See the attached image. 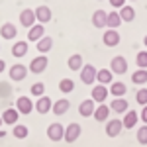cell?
<instances>
[{
    "label": "cell",
    "mask_w": 147,
    "mask_h": 147,
    "mask_svg": "<svg viewBox=\"0 0 147 147\" xmlns=\"http://www.w3.org/2000/svg\"><path fill=\"white\" fill-rule=\"evenodd\" d=\"M143 45L147 47V35H145V37H143Z\"/></svg>",
    "instance_id": "60d3db41"
},
{
    "label": "cell",
    "mask_w": 147,
    "mask_h": 147,
    "mask_svg": "<svg viewBox=\"0 0 147 147\" xmlns=\"http://www.w3.org/2000/svg\"><path fill=\"white\" fill-rule=\"evenodd\" d=\"M4 69H6V63H4V61H2V59H0V73H2V71H4Z\"/></svg>",
    "instance_id": "ab89813d"
},
{
    "label": "cell",
    "mask_w": 147,
    "mask_h": 147,
    "mask_svg": "<svg viewBox=\"0 0 147 147\" xmlns=\"http://www.w3.org/2000/svg\"><path fill=\"white\" fill-rule=\"evenodd\" d=\"M47 137L51 139V141H61V139H65V127L55 122V124H51L47 127Z\"/></svg>",
    "instance_id": "7a4b0ae2"
},
{
    "label": "cell",
    "mask_w": 147,
    "mask_h": 147,
    "mask_svg": "<svg viewBox=\"0 0 147 147\" xmlns=\"http://www.w3.org/2000/svg\"><path fill=\"white\" fill-rule=\"evenodd\" d=\"M102 41L108 47H116L120 43V34H118V30H106L104 35H102Z\"/></svg>",
    "instance_id": "30bf717a"
},
{
    "label": "cell",
    "mask_w": 147,
    "mask_h": 147,
    "mask_svg": "<svg viewBox=\"0 0 147 147\" xmlns=\"http://www.w3.org/2000/svg\"><path fill=\"white\" fill-rule=\"evenodd\" d=\"M96 77H98V69L94 67V65H84L82 71H80V80L84 84H92L96 80Z\"/></svg>",
    "instance_id": "6da1fadb"
},
{
    "label": "cell",
    "mask_w": 147,
    "mask_h": 147,
    "mask_svg": "<svg viewBox=\"0 0 147 147\" xmlns=\"http://www.w3.org/2000/svg\"><path fill=\"white\" fill-rule=\"evenodd\" d=\"M108 116H110V108H108L106 104L96 106V110H94V118H96L98 122H106V120H108Z\"/></svg>",
    "instance_id": "d4e9b609"
},
{
    "label": "cell",
    "mask_w": 147,
    "mask_h": 147,
    "mask_svg": "<svg viewBox=\"0 0 147 147\" xmlns=\"http://www.w3.org/2000/svg\"><path fill=\"white\" fill-rule=\"evenodd\" d=\"M122 122H124V127H125V129L136 127V124H137V112H134V110H127Z\"/></svg>",
    "instance_id": "44dd1931"
},
{
    "label": "cell",
    "mask_w": 147,
    "mask_h": 147,
    "mask_svg": "<svg viewBox=\"0 0 147 147\" xmlns=\"http://www.w3.org/2000/svg\"><path fill=\"white\" fill-rule=\"evenodd\" d=\"M137 143H141V145H147V125H141L139 129H137Z\"/></svg>",
    "instance_id": "d6a6232c"
},
{
    "label": "cell",
    "mask_w": 147,
    "mask_h": 147,
    "mask_svg": "<svg viewBox=\"0 0 147 147\" xmlns=\"http://www.w3.org/2000/svg\"><path fill=\"white\" fill-rule=\"evenodd\" d=\"M120 18H122V22H134V18H136V10L131 8V6H127L125 4L122 12H120Z\"/></svg>",
    "instance_id": "f1b7e54d"
},
{
    "label": "cell",
    "mask_w": 147,
    "mask_h": 147,
    "mask_svg": "<svg viewBox=\"0 0 147 147\" xmlns=\"http://www.w3.org/2000/svg\"><path fill=\"white\" fill-rule=\"evenodd\" d=\"M0 137H4V131H2V129H0Z\"/></svg>",
    "instance_id": "b9f144b4"
},
{
    "label": "cell",
    "mask_w": 147,
    "mask_h": 147,
    "mask_svg": "<svg viewBox=\"0 0 147 147\" xmlns=\"http://www.w3.org/2000/svg\"><path fill=\"white\" fill-rule=\"evenodd\" d=\"M112 8H124L125 6V0H108Z\"/></svg>",
    "instance_id": "74e56055"
},
{
    "label": "cell",
    "mask_w": 147,
    "mask_h": 147,
    "mask_svg": "<svg viewBox=\"0 0 147 147\" xmlns=\"http://www.w3.org/2000/svg\"><path fill=\"white\" fill-rule=\"evenodd\" d=\"M131 80L136 84H145L147 82V69H137L136 73L131 75Z\"/></svg>",
    "instance_id": "f546056e"
},
{
    "label": "cell",
    "mask_w": 147,
    "mask_h": 147,
    "mask_svg": "<svg viewBox=\"0 0 147 147\" xmlns=\"http://www.w3.org/2000/svg\"><path fill=\"white\" fill-rule=\"evenodd\" d=\"M43 92H45V84H43V82H34V84H32V94H34V96H39V98H41Z\"/></svg>",
    "instance_id": "d590c367"
},
{
    "label": "cell",
    "mask_w": 147,
    "mask_h": 147,
    "mask_svg": "<svg viewBox=\"0 0 147 147\" xmlns=\"http://www.w3.org/2000/svg\"><path fill=\"white\" fill-rule=\"evenodd\" d=\"M141 122H145V125H147V106H143V110H141Z\"/></svg>",
    "instance_id": "f35d334b"
},
{
    "label": "cell",
    "mask_w": 147,
    "mask_h": 147,
    "mask_svg": "<svg viewBox=\"0 0 147 147\" xmlns=\"http://www.w3.org/2000/svg\"><path fill=\"white\" fill-rule=\"evenodd\" d=\"M110 92H112L116 98H124V94L127 92V88H125L124 82H112V84H110Z\"/></svg>",
    "instance_id": "83f0119b"
},
{
    "label": "cell",
    "mask_w": 147,
    "mask_h": 147,
    "mask_svg": "<svg viewBox=\"0 0 147 147\" xmlns=\"http://www.w3.org/2000/svg\"><path fill=\"white\" fill-rule=\"evenodd\" d=\"M47 63H49V59H47L45 55L35 57V59H32V63H30V71L35 73V75H39V73H43L47 69Z\"/></svg>",
    "instance_id": "5b68a950"
},
{
    "label": "cell",
    "mask_w": 147,
    "mask_h": 147,
    "mask_svg": "<svg viewBox=\"0 0 147 147\" xmlns=\"http://www.w3.org/2000/svg\"><path fill=\"white\" fill-rule=\"evenodd\" d=\"M34 108H35V104L30 100L28 96H20V98L16 100V110L20 114H30Z\"/></svg>",
    "instance_id": "ba28073f"
},
{
    "label": "cell",
    "mask_w": 147,
    "mask_h": 147,
    "mask_svg": "<svg viewBox=\"0 0 147 147\" xmlns=\"http://www.w3.org/2000/svg\"><path fill=\"white\" fill-rule=\"evenodd\" d=\"M35 18H37V22L41 24V26L47 24L51 20V10H49V6H43V4L37 6V8H35Z\"/></svg>",
    "instance_id": "5bb4252c"
},
{
    "label": "cell",
    "mask_w": 147,
    "mask_h": 147,
    "mask_svg": "<svg viewBox=\"0 0 147 147\" xmlns=\"http://www.w3.org/2000/svg\"><path fill=\"white\" fill-rule=\"evenodd\" d=\"M18 116H20V112L16 108H8V110H4V114H2V122L4 124H16L18 122Z\"/></svg>",
    "instance_id": "ffe728a7"
},
{
    "label": "cell",
    "mask_w": 147,
    "mask_h": 147,
    "mask_svg": "<svg viewBox=\"0 0 147 147\" xmlns=\"http://www.w3.org/2000/svg\"><path fill=\"white\" fill-rule=\"evenodd\" d=\"M112 79H114V73L110 71V69H100L98 71V77H96V80L100 82V84H112Z\"/></svg>",
    "instance_id": "d6986e66"
},
{
    "label": "cell",
    "mask_w": 147,
    "mask_h": 147,
    "mask_svg": "<svg viewBox=\"0 0 147 147\" xmlns=\"http://www.w3.org/2000/svg\"><path fill=\"white\" fill-rule=\"evenodd\" d=\"M51 108H53V102H51V98L45 96V94H43L41 98H37V102H35V110L39 114H47Z\"/></svg>",
    "instance_id": "4fadbf2b"
},
{
    "label": "cell",
    "mask_w": 147,
    "mask_h": 147,
    "mask_svg": "<svg viewBox=\"0 0 147 147\" xmlns=\"http://www.w3.org/2000/svg\"><path fill=\"white\" fill-rule=\"evenodd\" d=\"M136 102L141 106H147V88H139L136 92Z\"/></svg>",
    "instance_id": "836d02e7"
},
{
    "label": "cell",
    "mask_w": 147,
    "mask_h": 147,
    "mask_svg": "<svg viewBox=\"0 0 147 147\" xmlns=\"http://www.w3.org/2000/svg\"><path fill=\"white\" fill-rule=\"evenodd\" d=\"M122 127H124V122H122V120L106 122V136L108 137H118L122 134Z\"/></svg>",
    "instance_id": "52a82bcc"
},
{
    "label": "cell",
    "mask_w": 147,
    "mask_h": 147,
    "mask_svg": "<svg viewBox=\"0 0 147 147\" xmlns=\"http://www.w3.org/2000/svg\"><path fill=\"white\" fill-rule=\"evenodd\" d=\"M35 20H37V18H35V10H28V8H26V10L20 14V24H22L24 28H34Z\"/></svg>",
    "instance_id": "8fae6325"
},
{
    "label": "cell",
    "mask_w": 147,
    "mask_h": 147,
    "mask_svg": "<svg viewBox=\"0 0 147 147\" xmlns=\"http://www.w3.org/2000/svg\"><path fill=\"white\" fill-rule=\"evenodd\" d=\"M26 75H28V69H26V65H22V63H16V65H12L10 67V79L12 80H24L26 79Z\"/></svg>",
    "instance_id": "9c48e42d"
},
{
    "label": "cell",
    "mask_w": 147,
    "mask_h": 147,
    "mask_svg": "<svg viewBox=\"0 0 147 147\" xmlns=\"http://www.w3.org/2000/svg\"><path fill=\"white\" fill-rule=\"evenodd\" d=\"M94 110H96V102L92 100V98L82 100L80 106H79V114L82 116V118H90V116H94Z\"/></svg>",
    "instance_id": "8992f818"
},
{
    "label": "cell",
    "mask_w": 147,
    "mask_h": 147,
    "mask_svg": "<svg viewBox=\"0 0 147 147\" xmlns=\"http://www.w3.org/2000/svg\"><path fill=\"white\" fill-rule=\"evenodd\" d=\"M120 24H122L120 12H108V22H106V28H110V30H116Z\"/></svg>",
    "instance_id": "484cf974"
},
{
    "label": "cell",
    "mask_w": 147,
    "mask_h": 147,
    "mask_svg": "<svg viewBox=\"0 0 147 147\" xmlns=\"http://www.w3.org/2000/svg\"><path fill=\"white\" fill-rule=\"evenodd\" d=\"M106 22H108L106 10H96L92 14V26L94 28H106Z\"/></svg>",
    "instance_id": "9a60e30c"
},
{
    "label": "cell",
    "mask_w": 147,
    "mask_h": 147,
    "mask_svg": "<svg viewBox=\"0 0 147 147\" xmlns=\"http://www.w3.org/2000/svg\"><path fill=\"white\" fill-rule=\"evenodd\" d=\"M12 134H14V137H18V139H24V137H28L30 129H28V125L16 124V125H14V129H12Z\"/></svg>",
    "instance_id": "4dcf8cb0"
},
{
    "label": "cell",
    "mask_w": 147,
    "mask_h": 147,
    "mask_svg": "<svg viewBox=\"0 0 147 147\" xmlns=\"http://www.w3.org/2000/svg\"><path fill=\"white\" fill-rule=\"evenodd\" d=\"M59 90L61 92H73L75 90V82L71 79H61V82H59Z\"/></svg>",
    "instance_id": "1f68e13d"
},
{
    "label": "cell",
    "mask_w": 147,
    "mask_h": 147,
    "mask_svg": "<svg viewBox=\"0 0 147 147\" xmlns=\"http://www.w3.org/2000/svg\"><path fill=\"white\" fill-rule=\"evenodd\" d=\"M43 32H45V28H43L41 24H35L34 28H30L28 39H30V41H39V39L43 37Z\"/></svg>",
    "instance_id": "ac0fdd59"
},
{
    "label": "cell",
    "mask_w": 147,
    "mask_h": 147,
    "mask_svg": "<svg viewBox=\"0 0 147 147\" xmlns=\"http://www.w3.org/2000/svg\"><path fill=\"white\" fill-rule=\"evenodd\" d=\"M51 47H53V39H51L49 35H43V37L39 39V43H37V51L45 55V53L49 51V49H51Z\"/></svg>",
    "instance_id": "4316f807"
},
{
    "label": "cell",
    "mask_w": 147,
    "mask_h": 147,
    "mask_svg": "<svg viewBox=\"0 0 147 147\" xmlns=\"http://www.w3.org/2000/svg\"><path fill=\"white\" fill-rule=\"evenodd\" d=\"M110 110H114V112H118V114L127 112V100L125 98H114L112 104H110Z\"/></svg>",
    "instance_id": "cb8c5ba5"
},
{
    "label": "cell",
    "mask_w": 147,
    "mask_h": 147,
    "mask_svg": "<svg viewBox=\"0 0 147 147\" xmlns=\"http://www.w3.org/2000/svg\"><path fill=\"white\" fill-rule=\"evenodd\" d=\"M110 71H112L114 75H124L125 71H127V61L122 55H116L110 61Z\"/></svg>",
    "instance_id": "3957f363"
},
{
    "label": "cell",
    "mask_w": 147,
    "mask_h": 147,
    "mask_svg": "<svg viewBox=\"0 0 147 147\" xmlns=\"http://www.w3.org/2000/svg\"><path fill=\"white\" fill-rule=\"evenodd\" d=\"M12 55L14 57L28 55V41H16V43L12 45Z\"/></svg>",
    "instance_id": "603a6c76"
},
{
    "label": "cell",
    "mask_w": 147,
    "mask_h": 147,
    "mask_svg": "<svg viewBox=\"0 0 147 147\" xmlns=\"http://www.w3.org/2000/svg\"><path fill=\"white\" fill-rule=\"evenodd\" d=\"M2 124H4V122H2V116H0V125H2Z\"/></svg>",
    "instance_id": "7bdbcfd3"
},
{
    "label": "cell",
    "mask_w": 147,
    "mask_h": 147,
    "mask_svg": "<svg viewBox=\"0 0 147 147\" xmlns=\"http://www.w3.org/2000/svg\"><path fill=\"white\" fill-rule=\"evenodd\" d=\"M136 63L139 69H147V51H139L136 57Z\"/></svg>",
    "instance_id": "e575fe53"
},
{
    "label": "cell",
    "mask_w": 147,
    "mask_h": 147,
    "mask_svg": "<svg viewBox=\"0 0 147 147\" xmlns=\"http://www.w3.org/2000/svg\"><path fill=\"white\" fill-rule=\"evenodd\" d=\"M10 84L8 82H0V96H10Z\"/></svg>",
    "instance_id": "8d00e7d4"
},
{
    "label": "cell",
    "mask_w": 147,
    "mask_h": 147,
    "mask_svg": "<svg viewBox=\"0 0 147 147\" xmlns=\"http://www.w3.org/2000/svg\"><path fill=\"white\" fill-rule=\"evenodd\" d=\"M16 34H18V30H16V26H14L12 22L2 24V28H0V35H2L4 39H14Z\"/></svg>",
    "instance_id": "2e32d148"
},
{
    "label": "cell",
    "mask_w": 147,
    "mask_h": 147,
    "mask_svg": "<svg viewBox=\"0 0 147 147\" xmlns=\"http://www.w3.org/2000/svg\"><path fill=\"white\" fill-rule=\"evenodd\" d=\"M80 125L77 124V122H73V124H69L67 127H65V141L67 143H75L77 139L80 137Z\"/></svg>",
    "instance_id": "277c9868"
},
{
    "label": "cell",
    "mask_w": 147,
    "mask_h": 147,
    "mask_svg": "<svg viewBox=\"0 0 147 147\" xmlns=\"http://www.w3.org/2000/svg\"><path fill=\"white\" fill-rule=\"evenodd\" d=\"M108 92H110V90H106L104 84H98V86L92 88V96H90V98L94 102H98V104H104V102H106V96H108Z\"/></svg>",
    "instance_id": "7c38bea8"
},
{
    "label": "cell",
    "mask_w": 147,
    "mask_h": 147,
    "mask_svg": "<svg viewBox=\"0 0 147 147\" xmlns=\"http://www.w3.org/2000/svg\"><path fill=\"white\" fill-rule=\"evenodd\" d=\"M82 67H84V61H82V57L79 53L69 57V69L71 71H82Z\"/></svg>",
    "instance_id": "7402d4cb"
},
{
    "label": "cell",
    "mask_w": 147,
    "mask_h": 147,
    "mask_svg": "<svg viewBox=\"0 0 147 147\" xmlns=\"http://www.w3.org/2000/svg\"><path fill=\"white\" fill-rule=\"evenodd\" d=\"M69 106H71V102L67 100V98H61V100H57L55 104H53V114L55 116H63V114H67V110H69Z\"/></svg>",
    "instance_id": "e0dca14e"
}]
</instances>
